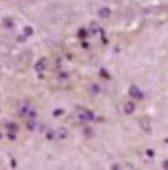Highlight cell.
Listing matches in <instances>:
<instances>
[{"mask_svg": "<svg viewBox=\"0 0 168 170\" xmlns=\"http://www.w3.org/2000/svg\"><path fill=\"white\" fill-rule=\"evenodd\" d=\"M75 116H77V119L79 120V122H82V123H89V122H92V120L94 119V114L90 110H88V109L79 110L77 114H75Z\"/></svg>", "mask_w": 168, "mask_h": 170, "instance_id": "1", "label": "cell"}, {"mask_svg": "<svg viewBox=\"0 0 168 170\" xmlns=\"http://www.w3.org/2000/svg\"><path fill=\"white\" fill-rule=\"evenodd\" d=\"M48 64H49V60L47 58H40L35 63V65H34V69H35L38 73H41V71H44L48 68Z\"/></svg>", "mask_w": 168, "mask_h": 170, "instance_id": "2", "label": "cell"}, {"mask_svg": "<svg viewBox=\"0 0 168 170\" xmlns=\"http://www.w3.org/2000/svg\"><path fill=\"white\" fill-rule=\"evenodd\" d=\"M128 93H129V95H131L132 98L138 99V100H140V99H143V98H144V94L140 91V89L138 88V86H136V85H132L131 88H129Z\"/></svg>", "mask_w": 168, "mask_h": 170, "instance_id": "3", "label": "cell"}, {"mask_svg": "<svg viewBox=\"0 0 168 170\" xmlns=\"http://www.w3.org/2000/svg\"><path fill=\"white\" fill-rule=\"evenodd\" d=\"M139 125L140 128L146 131V133H151V120L147 118H143L139 120Z\"/></svg>", "mask_w": 168, "mask_h": 170, "instance_id": "4", "label": "cell"}, {"mask_svg": "<svg viewBox=\"0 0 168 170\" xmlns=\"http://www.w3.org/2000/svg\"><path fill=\"white\" fill-rule=\"evenodd\" d=\"M110 14H112V11H110V9L109 8H107V6H103V8H101V9L98 10V15L102 19H108L110 16Z\"/></svg>", "mask_w": 168, "mask_h": 170, "instance_id": "5", "label": "cell"}, {"mask_svg": "<svg viewBox=\"0 0 168 170\" xmlns=\"http://www.w3.org/2000/svg\"><path fill=\"white\" fill-rule=\"evenodd\" d=\"M30 108V104L28 103V101H24V103L20 104V107H19V114L20 115H26V113H28Z\"/></svg>", "mask_w": 168, "mask_h": 170, "instance_id": "6", "label": "cell"}, {"mask_svg": "<svg viewBox=\"0 0 168 170\" xmlns=\"http://www.w3.org/2000/svg\"><path fill=\"white\" fill-rule=\"evenodd\" d=\"M26 116H28L30 120H35V119L38 118V111H36V109L34 108V107H30L29 110H28V113H26Z\"/></svg>", "mask_w": 168, "mask_h": 170, "instance_id": "7", "label": "cell"}, {"mask_svg": "<svg viewBox=\"0 0 168 170\" xmlns=\"http://www.w3.org/2000/svg\"><path fill=\"white\" fill-rule=\"evenodd\" d=\"M55 134L59 139H67L68 138V130L65 129V128H59V129L55 131Z\"/></svg>", "mask_w": 168, "mask_h": 170, "instance_id": "8", "label": "cell"}, {"mask_svg": "<svg viewBox=\"0 0 168 170\" xmlns=\"http://www.w3.org/2000/svg\"><path fill=\"white\" fill-rule=\"evenodd\" d=\"M136 110V107L133 103H125L124 105V113L125 114H133Z\"/></svg>", "mask_w": 168, "mask_h": 170, "instance_id": "9", "label": "cell"}, {"mask_svg": "<svg viewBox=\"0 0 168 170\" xmlns=\"http://www.w3.org/2000/svg\"><path fill=\"white\" fill-rule=\"evenodd\" d=\"M3 24H4L5 28L11 29V28H14V26H15V21L13 20V18H5L3 20Z\"/></svg>", "mask_w": 168, "mask_h": 170, "instance_id": "10", "label": "cell"}, {"mask_svg": "<svg viewBox=\"0 0 168 170\" xmlns=\"http://www.w3.org/2000/svg\"><path fill=\"white\" fill-rule=\"evenodd\" d=\"M83 135H84L85 138L90 139V138L94 137V131H93V129H92V128H85V129L83 130Z\"/></svg>", "mask_w": 168, "mask_h": 170, "instance_id": "11", "label": "cell"}, {"mask_svg": "<svg viewBox=\"0 0 168 170\" xmlns=\"http://www.w3.org/2000/svg\"><path fill=\"white\" fill-rule=\"evenodd\" d=\"M6 129L9 130V131H13V133H18L19 126H18L17 123H9V124L6 125Z\"/></svg>", "mask_w": 168, "mask_h": 170, "instance_id": "12", "label": "cell"}, {"mask_svg": "<svg viewBox=\"0 0 168 170\" xmlns=\"http://www.w3.org/2000/svg\"><path fill=\"white\" fill-rule=\"evenodd\" d=\"M55 137H56V134H55V131L53 129H48L47 133H45V138H47V140H53V139H55Z\"/></svg>", "mask_w": 168, "mask_h": 170, "instance_id": "13", "label": "cell"}, {"mask_svg": "<svg viewBox=\"0 0 168 170\" xmlns=\"http://www.w3.org/2000/svg\"><path fill=\"white\" fill-rule=\"evenodd\" d=\"M26 129H28L29 131H34L36 129V123L34 122V120H30V122L26 123Z\"/></svg>", "mask_w": 168, "mask_h": 170, "instance_id": "14", "label": "cell"}, {"mask_svg": "<svg viewBox=\"0 0 168 170\" xmlns=\"http://www.w3.org/2000/svg\"><path fill=\"white\" fill-rule=\"evenodd\" d=\"M99 31V26H98V24L97 23H92L90 24V33L93 34V35H95Z\"/></svg>", "mask_w": 168, "mask_h": 170, "instance_id": "15", "label": "cell"}, {"mask_svg": "<svg viewBox=\"0 0 168 170\" xmlns=\"http://www.w3.org/2000/svg\"><path fill=\"white\" fill-rule=\"evenodd\" d=\"M87 35H88V34H87V30L85 29H79V31H78V38H81V39H85V38H87Z\"/></svg>", "mask_w": 168, "mask_h": 170, "instance_id": "16", "label": "cell"}, {"mask_svg": "<svg viewBox=\"0 0 168 170\" xmlns=\"http://www.w3.org/2000/svg\"><path fill=\"white\" fill-rule=\"evenodd\" d=\"M90 91L93 94H99V91H101V88H99L98 84H93L90 86Z\"/></svg>", "mask_w": 168, "mask_h": 170, "instance_id": "17", "label": "cell"}, {"mask_svg": "<svg viewBox=\"0 0 168 170\" xmlns=\"http://www.w3.org/2000/svg\"><path fill=\"white\" fill-rule=\"evenodd\" d=\"M24 35L25 36H32L33 35V29L30 26H25L24 28Z\"/></svg>", "mask_w": 168, "mask_h": 170, "instance_id": "18", "label": "cell"}, {"mask_svg": "<svg viewBox=\"0 0 168 170\" xmlns=\"http://www.w3.org/2000/svg\"><path fill=\"white\" fill-rule=\"evenodd\" d=\"M6 137L9 138L10 140H15V139H17V133H13V131H9Z\"/></svg>", "mask_w": 168, "mask_h": 170, "instance_id": "19", "label": "cell"}, {"mask_svg": "<svg viewBox=\"0 0 168 170\" xmlns=\"http://www.w3.org/2000/svg\"><path fill=\"white\" fill-rule=\"evenodd\" d=\"M101 75H103L105 79H110V75L108 74V71H107L105 69H101Z\"/></svg>", "mask_w": 168, "mask_h": 170, "instance_id": "20", "label": "cell"}, {"mask_svg": "<svg viewBox=\"0 0 168 170\" xmlns=\"http://www.w3.org/2000/svg\"><path fill=\"white\" fill-rule=\"evenodd\" d=\"M62 114H64L63 109H56V110H54V113H53V115H54V116H59V115H62Z\"/></svg>", "mask_w": 168, "mask_h": 170, "instance_id": "21", "label": "cell"}, {"mask_svg": "<svg viewBox=\"0 0 168 170\" xmlns=\"http://www.w3.org/2000/svg\"><path fill=\"white\" fill-rule=\"evenodd\" d=\"M146 153H147V156H148V158H153V156H154V152H153L152 149H148Z\"/></svg>", "mask_w": 168, "mask_h": 170, "instance_id": "22", "label": "cell"}, {"mask_svg": "<svg viewBox=\"0 0 168 170\" xmlns=\"http://www.w3.org/2000/svg\"><path fill=\"white\" fill-rule=\"evenodd\" d=\"M59 78H60V79H64V80H65V79L69 78V74H68V73H60Z\"/></svg>", "mask_w": 168, "mask_h": 170, "instance_id": "23", "label": "cell"}, {"mask_svg": "<svg viewBox=\"0 0 168 170\" xmlns=\"http://www.w3.org/2000/svg\"><path fill=\"white\" fill-rule=\"evenodd\" d=\"M25 40H26V36L25 35H19L18 41H25Z\"/></svg>", "mask_w": 168, "mask_h": 170, "instance_id": "24", "label": "cell"}, {"mask_svg": "<svg viewBox=\"0 0 168 170\" xmlns=\"http://www.w3.org/2000/svg\"><path fill=\"white\" fill-rule=\"evenodd\" d=\"M110 169H116L117 170V169H122V167H120L119 164H113L112 167H110Z\"/></svg>", "mask_w": 168, "mask_h": 170, "instance_id": "25", "label": "cell"}, {"mask_svg": "<svg viewBox=\"0 0 168 170\" xmlns=\"http://www.w3.org/2000/svg\"><path fill=\"white\" fill-rule=\"evenodd\" d=\"M10 164H11V168H17V160L15 159H11Z\"/></svg>", "mask_w": 168, "mask_h": 170, "instance_id": "26", "label": "cell"}, {"mask_svg": "<svg viewBox=\"0 0 168 170\" xmlns=\"http://www.w3.org/2000/svg\"><path fill=\"white\" fill-rule=\"evenodd\" d=\"M82 48H83V49H88V48H89V44L84 41V43H82Z\"/></svg>", "mask_w": 168, "mask_h": 170, "instance_id": "27", "label": "cell"}, {"mask_svg": "<svg viewBox=\"0 0 168 170\" xmlns=\"http://www.w3.org/2000/svg\"><path fill=\"white\" fill-rule=\"evenodd\" d=\"M163 169H168V160L167 159L163 161Z\"/></svg>", "mask_w": 168, "mask_h": 170, "instance_id": "28", "label": "cell"}, {"mask_svg": "<svg viewBox=\"0 0 168 170\" xmlns=\"http://www.w3.org/2000/svg\"><path fill=\"white\" fill-rule=\"evenodd\" d=\"M38 78H39V79H44V74L39 73V75H38Z\"/></svg>", "mask_w": 168, "mask_h": 170, "instance_id": "29", "label": "cell"}, {"mask_svg": "<svg viewBox=\"0 0 168 170\" xmlns=\"http://www.w3.org/2000/svg\"><path fill=\"white\" fill-rule=\"evenodd\" d=\"M3 138V135H1V133H0V139H1Z\"/></svg>", "mask_w": 168, "mask_h": 170, "instance_id": "30", "label": "cell"}, {"mask_svg": "<svg viewBox=\"0 0 168 170\" xmlns=\"http://www.w3.org/2000/svg\"><path fill=\"white\" fill-rule=\"evenodd\" d=\"M0 69H1V68H0Z\"/></svg>", "mask_w": 168, "mask_h": 170, "instance_id": "31", "label": "cell"}]
</instances>
